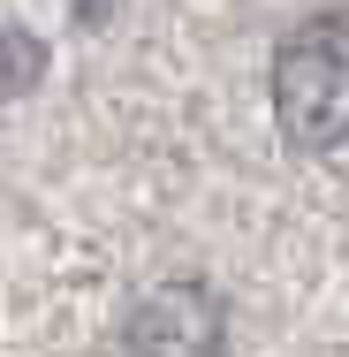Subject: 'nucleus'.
Masks as SVG:
<instances>
[{
    "mask_svg": "<svg viewBox=\"0 0 349 357\" xmlns=\"http://www.w3.org/2000/svg\"><path fill=\"white\" fill-rule=\"evenodd\" d=\"M122 342H130V357H220L228 312H220V296L198 289V282H160L137 312H130Z\"/></svg>",
    "mask_w": 349,
    "mask_h": 357,
    "instance_id": "f03ea898",
    "label": "nucleus"
},
{
    "mask_svg": "<svg viewBox=\"0 0 349 357\" xmlns=\"http://www.w3.org/2000/svg\"><path fill=\"white\" fill-rule=\"evenodd\" d=\"M38 76H46V46H38L31 31H8V23H0V107L23 99Z\"/></svg>",
    "mask_w": 349,
    "mask_h": 357,
    "instance_id": "7ed1b4c3",
    "label": "nucleus"
},
{
    "mask_svg": "<svg viewBox=\"0 0 349 357\" xmlns=\"http://www.w3.org/2000/svg\"><path fill=\"white\" fill-rule=\"evenodd\" d=\"M274 114L296 144H349V8L304 15L274 54Z\"/></svg>",
    "mask_w": 349,
    "mask_h": 357,
    "instance_id": "f257e3e1",
    "label": "nucleus"
}]
</instances>
